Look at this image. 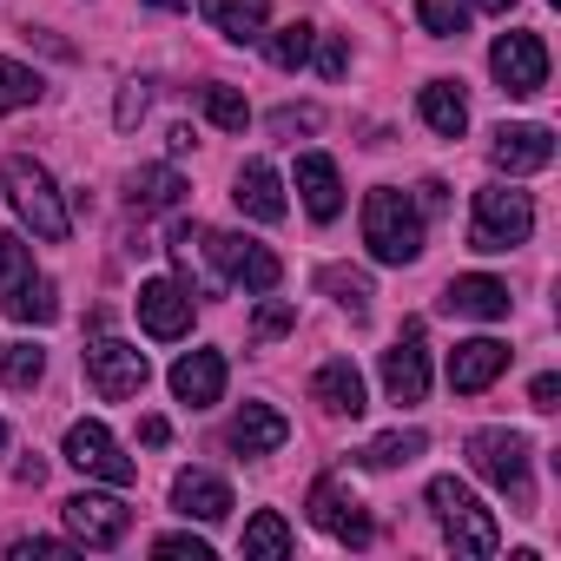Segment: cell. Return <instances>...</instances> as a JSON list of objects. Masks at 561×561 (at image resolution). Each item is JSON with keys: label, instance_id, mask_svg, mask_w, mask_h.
I'll return each mask as SVG.
<instances>
[{"label": "cell", "instance_id": "1", "mask_svg": "<svg viewBox=\"0 0 561 561\" xmlns=\"http://www.w3.org/2000/svg\"><path fill=\"white\" fill-rule=\"evenodd\" d=\"M364 244H370L377 264H416L423 257V211H416V198L397 192V185H377L364 198Z\"/></svg>", "mask_w": 561, "mask_h": 561}, {"label": "cell", "instance_id": "2", "mask_svg": "<svg viewBox=\"0 0 561 561\" xmlns=\"http://www.w3.org/2000/svg\"><path fill=\"white\" fill-rule=\"evenodd\" d=\"M430 508H436V522H443V535H449V548H456V554L489 561V554L502 548V528H495V515L476 502V489H469V482L436 476V482H430Z\"/></svg>", "mask_w": 561, "mask_h": 561}, {"label": "cell", "instance_id": "3", "mask_svg": "<svg viewBox=\"0 0 561 561\" xmlns=\"http://www.w3.org/2000/svg\"><path fill=\"white\" fill-rule=\"evenodd\" d=\"M528 231H535L528 192H515V185H482V192H476L469 251H515V244H528Z\"/></svg>", "mask_w": 561, "mask_h": 561}, {"label": "cell", "instance_id": "4", "mask_svg": "<svg viewBox=\"0 0 561 561\" xmlns=\"http://www.w3.org/2000/svg\"><path fill=\"white\" fill-rule=\"evenodd\" d=\"M469 469L482 482H495L515 508H535V489H528V436H515V430H476L469 436Z\"/></svg>", "mask_w": 561, "mask_h": 561}, {"label": "cell", "instance_id": "5", "mask_svg": "<svg viewBox=\"0 0 561 561\" xmlns=\"http://www.w3.org/2000/svg\"><path fill=\"white\" fill-rule=\"evenodd\" d=\"M8 198H14V211L34 225V238L60 244V238L73 231V218H67V205H60L47 165H34V159H8Z\"/></svg>", "mask_w": 561, "mask_h": 561}, {"label": "cell", "instance_id": "6", "mask_svg": "<svg viewBox=\"0 0 561 561\" xmlns=\"http://www.w3.org/2000/svg\"><path fill=\"white\" fill-rule=\"evenodd\" d=\"M198 244L218 264V277H231V285H244V291H277V277H285L277 251L257 244V238H244V231H205Z\"/></svg>", "mask_w": 561, "mask_h": 561}, {"label": "cell", "instance_id": "7", "mask_svg": "<svg viewBox=\"0 0 561 561\" xmlns=\"http://www.w3.org/2000/svg\"><path fill=\"white\" fill-rule=\"evenodd\" d=\"M146 377H152V364H146V351H139V344H119V337L93 331V344H87V383H93L106 403L139 397V390H146Z\"/></svg>", "mask_w": 561, "mask_h": 561}, {"label": "cell", "instance_id": "8", "mask_svg": "<svg viewBox=\"0 0 561 561\" xmlns=\"http://www.w3.org/2000/svg\"><path fill=\"white\" fill-rule=\"evenodd\" d=\"M489 73H495L502 93L535 100V93L548 87V47H541L535 34H502V41L489 47Z\"/></svg>", "mask_w": 561, "mask_h": 561}, {"label": "cell", "instance_id": "9", "mask_svg": "<svg viewBox=\"0 0 561 561\" xmlns=\"http://www.w3.org/2000/svg\"><path fill=\"white\" fill-rule=\"evenodd\" d=\"M60 515H67V528H73V541H80V548H119V541H126V528H133V508H126L119 495H93V489L67 495V502H60Z\"/></svg>", "mask_w": 561, "mask_h": 561}, {"label": "cell", "instance_id": "10", "mask_svg": "<svg viewBox=\"0 0 561 561\" xmlns=\"http://www.w3.org/2000/svg\"><path fill=\"white\" fill-rule=\"evenodd\" d=\"M67 462L80 469V476H100V482H113V489H133V456H119V443H113V430L106 423H73L67 430Z\"/></svg>", "mask_w": 561, "mask_h": 561}, {"label": "cell", "instance_id": "11", "mask_svg": "<svg viewBox=\"0 0 561 561\" xmlns=\"http://www.w3.org/2000/svg\"><path fill=\"white\" fill-rule=\"evenodd\" d=\"M311 522H318L324 535H337L344 548H370V535H377L370 515H364V502H357L337 476H318V482H311Z\"/></svg>", "mask_w": 561, "mask_h": 561}, {"label": "cell", "instance_id": "12", "mask_svg": "<svg viewBox=\"0 0 561 561\" xmlns=\"http://www.w3.org/2000/svg\"><path fill=\"white\" fill-rule=\"evenodd\" d=\"M383 390L390 403H423L430 397V351H423V318L403 324V337L383 351Z\"/></svg>", "mask_w": 561, "mask_h": 561}, {"label": "cell", "instance_id": "13", "mask_svg": "<svg viewBox=\"0 0 561 561\" xmlns=\"http://www.w3.org/2000/svg\"><path fill=\"white\" fill-rule=\"evenodd\" d=\"M139 331L159 337V344L192 331V291L179 285V277H146L139 285Z\"/></svg>", "mask_w": 561, "mask_h": 561}, {"label": "cell", "instance_id": "14", "mask_svg": "<svg viewBox=\"0 0 561 561\" xmlns=\"http://www.w3.org/2000/svg\"><path fill=\"white\" fill-rule=\"evenodd\" d=\"M489 159H495V172H508V179H528V172H541L548 159H554V133L548 126H495V139H489Z\"/></svg>", "mask_w": 561, "mask_h": 561}, {"label": "cell", "instance_id": "15", "mask_svg": "<svg viewBox=\"0 0 561 561\" xmlns=\"http://www.w3.org/2000/svg\"><path fill=\"white\" fill-rule=\"evenodd\" d=\"M502 370H508V344H495V337H469V344L449 351V390H456V397L489 390Z\"/></svg>", "mask_w": 561, "mask_h": 561}, {"label": "cell", "instance_id": "16", "mask_svg": "<svg viewBox=\"0 0 561 561\" xmlns=\"http://www.w3.org/2000/svg\"><path fill=\"white\" fill-rule=\"evenodd\" d=\"M172 397L192 403V410H211V403L225 397V357H218V351H185V357L172 364Z\"/></svg>", "mask_w": 561, "mask_h": 561}, {"label": "cell", "instance_id": "17", "mask_svg": "<svg viewBox=\"0 0 561 561\" xmlns=\"http://www.w3.org/2000/svg\"><path fill=\"white\" fill-rule=\"evenodd\" d=\"M449 318H482V324H495V318H508V285H502V277H456V285L436 298Z\"/></svg>", "mask_w": 561, "mask_h": 561}, {"label": "cell", "instance_id": "18", "mask_svg": "<svg viewBox=\"0 0 561 561\" xmlns=\"http://www.w3.org/2000/svg\"><path fill=\"white\" fill-rule=\"evenodd\" d=\"M238 211L244 218H257V225H277L285 218V179H277L264 159H251V165H238Z\"/></svg>", "mask_w": 561, "mask_h": 561}, {"label": "cell", "instance_id": "19", "mask_svg": "<svg viewBox=\"0 0 561 561\" xmlns=\"http://www.w3.org/2000/svg\"><path fill=\"white\" fill-rule=\"evenodd\" d=\"M298 198H305V211H311L318 225H331V218L344 211V179H337V165H331L324 152H305V159H298Z\"/></svg>", "mask_w": 561, "mask_h": 561}, {"label": "cell", "instance_id": "20", "mask_svg": "<svg viewBox=\"0 0 561 561\" xmlns=\"http://www.w3.org/2000/svg\"><path fill=\"white\" fill-rule=\"evenodd\" d=\"M172 508H179L185 522H225V515H231V489H225L211 469H185V476L172 482Z\"/></svg>", "mask_w": 561, "mask_h": 561}, {"label": "cell", "instance_id": "21", "mask_svg": "<svg viewBox=\"0 0 561 561\" xmlns=\"http://www.w3.org/2000/svg\"><path fill=\"white\" fill-rule=\"evenodd\" d=\"M285 436H291V423L285 416H277L271 403H244L238 416H231V449L238 456H271V449H285Z\"/></svg>", "mask_w": 561, "mask_h": 561}, {"label": "cell", "instance_id": "22", "mask_svg": "<svg viewBox=\"0 0 561 561\" xmlns=\"http://www.w3.org/2000/svg\"><path fill=\"white\" fill-rule=\"evenodd\" d=\"M198 14H205V27L211 34H225V41H264V21H271V0H198Z\"/></svg>", "mask_w": 561, "mask_h": 561}, {"label": "cell", "instance_id": "23", "mask_svg": "<svg viewBox=\"0 0 561 561\" xmlns=\"http://www.w3.org/2000/svg\"><path fill=\"white\" fill-rule=\"evenodd\" d=\"M0 305H8V318H14V324H27V331H47V324L60 318V291H54V277H34V271H27V277H14Z\"/></svg>", "mask_w": 561, "mask_h": 561}, {"label": "cell", "instance_id": "24", "mask_svg": "<svg viewBox=\"0 0 561 561\" xmlns=\"http://www.w3.org/2000/svg\"><path fill=\"white\" fill-rule=\"evenodd\" d=\"M311 403H324L331 416H364V377L351 357H331L318 377H311Z\"/></svg>", "mask_w": 561, "mask_h": 561}, {"label": "cell", "instance_id": "25", "mask_svg": "<svg viewBox=\"0 0 561 561\" xmlns=\"http://www.w3.org/2000/svg\"><path fill=\"white\" fill-rule=\"evenodd\" d=\"M416 113H423V126L443 133V139H462V126H469V100L456 93V80H430V87L416 93Z\"/></svg>", "mask_w": 561, "mask_h": 561}, {"label": "cell", "instance_id": "26", "mask_svg": "<svg viewBox=\"0 0 561 561\" xmlns=\"http://www.w3.org/2000/svg\"><path fill=\"white\" fill-rule=\"evenodd\" d=\"M126 198H133V211H172V205L185 198V179H179L172 165H146V172H133Z\"/></svg>", "mask_w": 561, "mask_h": 561}, {"label": "cell", "instance_id": "27", "mask_svg": "<svg viewBox=\"0 0 561 561\" xmlns=\"http://www.w3.org/2000/svg\"><path fill=\"white\" fill-rule=\"evenodd\" d=\"M318 291H324V298H337V305H344L357 324L370 318V298H377V291H370V271H351V264H331V271H318Z\"/></svg>", "mask_w": 561, "mask_h": 561}, {"label": "cell", "instance_id": "28", "mask_svg": "<svg viewBox=\"0 0 561 561\" xmlns=\"http://www.w3.org/2000/svg\"><path fill=\"white\" fill-rule=\"evenodd\" d=\"M311 47H318V27H305V21L277 27V34H264V54H271V67H285V73L311 67Z\"/></svg>", "mask_w": 561, "mask_h": 561}, {"label": "cell", "instance_id": "29", "mask_svg": "<svg viewBox=\"0 0 561 561\" xmlns=\"http://www.w3.org/2000/svg\"><path fill=\"white\" fill-rule=\"evenodd\" d=\"M238 548H244V554H271V561L291 554V522L277 515V508H257V515L244 522V541H238Z\"/></svg>", "mask_w": 561, "mask_h": 561}, {"label": "cell", "instance_id": "30", "mask_svg": "<svg viewBox=\"0 0 561 561\" xmlns=\"http://www.w3.org/2000/svg\"><path fill=\"white\" fill-rule=\"evenodd\" d=\"M423 449H430V436H423V430H390V436L364 443V469H397V462H416Z\"/></svg>", "mask_w": 561, "mask_h": 561}, {"label": "cell", "instance_id": "31", "mask_svg": "<svg viewBox=\"0 0 561 561\" xmlns=\"http://www.w3.org/2000/svg\"><path fill=\"white\" fill-rule=\"evenodd\" d=\"M416 21L436 41H462L469 34V0H416Z\"/></svg>", "mask_w": 561, "mask_h": 561}, {"label": "cell", "instance_id": "32", "mask_svg": "<svg viewBox=\"0 0 561 561\" xmlns=\"http://www.w3.org/2000/svg\"><path fill=\"white\" fill-rule=\"evenodd\" d=\"M41 100V73L21 67V60H0V113H21Z\"/></svg>", "mask_w": 561, "mask_h": 561}, {"label": "cell", "instance_id": "33", "mask_svg": "<svg viewBox=\"0 0 561 561\" xmlns=\"http://www.w3.org/2000/svg\"><path fill=\"white\" fill-rule=\"evenodd\" d=\"M198 100H205V119H211V126H225V133H244V126H251V106H244L238 87H205Z\"/></svg>", "mask_w": 561, "mask_h": 561}, {"label": "cell", "instance_id": "34", "mask_svg": "<svg viewBox=\"0 0 561 561\" xmlns=\"http://www.w3.org/2000/svg\"><path fill=\"white\" fill-rule=\"evenodd\" d=\"M0 377H8V390H34L47 377V357L34 344H14V351H0Z\"/></svg>", "mask_w": 561, "mask_h": 561}, {"label": "cell", "instance_id": "35", "mask_svg": "<svg viewBox=\"0 0 561 561\" xmlns=\"http://www.w3.org/2000/svg\"><path fill=\"white\" fill-rule=\"evenodd\" d=\"M291 324H298V311H291L285 298H271V305H257V318H251V337H264V344H271V337H285Z\"/></svg>", "mask_w": 561, "mask_h": 561}, {"label": "cell", "instance_id": "36", "mask_svg": "<svg viewBox=\"0 0 561 561\" xmlns=\"http://www.w3.org/2000/svg\"><path fill=\"white\" fill-rule=\"evenodd\" d=\"M318 126H324L318 106H277V113H271V133H277V139H298V133H318Z\"/></svg>", "mask_w": 561, "mask_h": 561}, {"label": "cell", "instance_id": "37", "mask_svg": "<svg viewBox=\"0 0 561 561\" xmlns=\"http://www.w3.org/2000/svg\"><path fill=\"white\" fill-rule=\"evenodd\" d=\"M27 271H34V251L14 231H0V285H14V277H27Z\"/></svg>", "mask_w": 561, "mask_h": 561}, {"label": "cell", "instance_id": "38", "mask_svg": "<svg viewBox=\"0 0 561 561\" xmlns=\"http://www.w3.org/2000/svg\"><path fill=\"white\" fill-rule=\"evenodd\" d=\"M311 60H318V73H324V80H344V67H351V47H344L337 34H318Z\"/></svg>", "mask_w": 561, "mask_h": 561}, {"label": "cell", "instance_id": "39", "mask_svg": "<svg viewBox=\"0 0 561 561\" xmlns=\"http://www.w3.org/2000/svg\"><path fill=\"white\" fill-rule=\"evenodd\" d=\"M139 113H146V80H133V87L119 93V106H113V119H119V133H133V126H139Z\"/></svg>", "mask_w": 561, "mask_h": 561}, {"label": "cell", "instance_id": "40", "mask_svg": "<svg viewBox=\"0 0 561 561\" xmlns=\"http://www.w3.org/2000/svg\"><path fill=\"white\" fill-rule=\"evenodd\" d=\"M528 403H535V410H561V377H554V370H541V377L528 383Z\"/></svg>", "mask_w": 561, "mask_h": 561}, {"label": "cell", "instance_id": "41", "mask_svg": "<svg viewBox=\"0 0 561 561\" xmlns=\"http://www.w3.org/2000/svg\"><path fill=\"white\" fill-rule=\"evenodd\" d=\"M152 548H159V554H192V561H211V548H205L198 535H159Z\"/></svg>", "mask_w": 561, "mask_h": 561}, {"label": "cell", "instance_id": "42", "mask_svg": "<svg viewBox=\"0 0 561 561\" xmlns=\"http://www.w3.org/2000/svg\"><path fill=\"white\" fill-rule=\"evenodd\" d=\"M34 554H67V541H47V535H34V541H14V561H34Z\"/></svg>", "mask_w": 561, "mask_h": 561}, {"label": "cell", "instance_id": "43", "mask_svg": "<svg viewBox=\"0 0 561 561\" xmlns=\"http://www.w3.org/2000/svg\"><path fill=\"white\" fill-rule=\"evenodd\" d=\"M165 436H172V430H165V416H139V443H146V449H159Z\"/></svg>", "mask_w": 561, "mask_h": 561}, {"label": "cell", "instance_id": "44", "mask_svg": "<svg viewBox=\"0 0 561 561\" xmlns=\"http://www.w3.org/2000/svg\"><path fill=\"white\" fill-rule=\"evenodd\" d=\"M21 482H34V489H41V482H47V462H41V456H27V462H21Z\"/></svg>", "mask_w": 561, "mask_h": 561}, {"label": "cell", "instance_id": "45", "mask_svg": "<svg viewBox=\"0 0 561 561\" xmlns=\"http://www.w3.org/2000/svg\"><path fill=\"white\" fill-rule=\"evenodd\" d=\"M469 8H482V14H508L515 0H469Z\"/></svg>", "mask_w": 561, "mask_h": 561}, {"label": "cell", "instance_id": "46", "mask_svg": "<svg viewBox=\"0 0 561 561\" xmlns=\"http://www.w3.org/2000/svg\"><path fill=\"white\" fill-rule=\"evenodd\" d=\"M146 8H159V14H179V8H185V0H146Z\"/></svg>", "mask_w": 561, "mask_h": 561}, {"label": "cell", "instance_id": "47", "mask_svg": "<svg viewBox=\"0 0 561 561\" xmlns=\"http://www.w3.org/2000/svg\"><path fill=\"white\" fill-rule=\"evenodd\" d=\"M0 449H8V423H0Z\"/></svg>", "mask_w": 561, "mask_h": 561}]
</instances>
